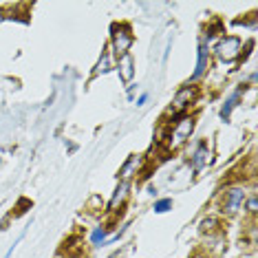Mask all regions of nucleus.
<instances>
[{
	"label": "nucleus",
	"mask_w": 258,
	"mask_h": 258,
	"mask_svg": "<svg viewBox=\"0 0 258 258\" xmlns=\"http://www.w3.org/2000/svg\"><path fill=\"white\" fill-rule=\"evenodd\" d=\"M108 236V227H95V230L91 232V243L93 245H102L104 240Z\"/></svg>",
	"instance_id": "12"
},
{
	"label": "nucleus",
	"mask_w": 258,
	"mask_h": 258,
	"mask_svg": "<svg viewBox=\"0 0 258 258\" xmlns=\"http://www.w3.org/2000/svg\"><path fill=\"white\" fill-rule=\"evenodd\" d=\"M245 199H247V190H245L243 185L227 187V190L221 195V203H219L221 214H225V216L238 214L240 208H243V203H245Z\"/></svg>",
	"instance_id": "2"
},
{
	"label": "nucleus",
	"mask_w": 258,
	"mask_h": 258,
	"mask_svg": "<svg viewBox=\"0 0 258 258\" xmlns=\"http://www.w3.org/2000/svg\"><path fill=\"white\" fill-rule=\"evenodd\" d=\"M108 69H110V55H108V51H104L102 57H99V62H97V67H95V75L106 73Z\"/></svg>",
	"instance_id": "14"
},
{
	"label": "nucleus",
	"mask_w": 258,
	"mask_h": 258,
	"mask_svg": "<svg viewBox=\"0 0 258 258\" xmlns=\"http://www.w3.org/2000/svg\"><path fill=\"white\" fill-rule=\"evenodd\" d=\"M243 51V42L236 36H223L214 46V53L223 62H234Z\"/></svg>",
	"instance_id": "5"
},
{
	"label": "nucleus",
	"mask_w": 258,
	"mask_h": 258,
	"mask_svg": "<svg viewBox=\"0 0 258 258\" xmlns=\"http://www.w3.org/2000/svg\"><path fill=\"white\" fill-rule=\"evenodd\" d=\"M199 99V89L197 86H181V89L177 91V95H174L172 99V108H170V113H172V117H183L185 115V110L192 106Z\"/></svg>",
	"instance_id": "4"
},
{
	"label": "nucleus",
	"mask_w": 258,
	"mask_h": 258,
	"mask_svg": "<svg viewBox=\"0 0 258 258\" xmlns=\"http://www.w3.org/2000/svg\"><path fill=\"white\" fill-rule=\"evenodd\" d=\"M210 157H212V152H210V148H208V144L205 142H201L197 146V150L192 152V170L195 172H201L203 168H208V163H210Z\"/></svg>",
	"instance_id": "7"
},
{
	"label": "nucleus",
	"mask_w": 258,
	"mask_h": 258,
	"mask_svg": "<svg viewBox=\"0 0 258 258\" xmlns=\"http://www.w3.org/2000/svg\"><path fill=\"white\" fill-rule=\"evenodd\" d=\"M117 73H119V80L124 82V84H128V82L135 78V60L131 53L121 55L119 60H117Z\"/></svg>",
	"instance_id": "8"
},
{
	"label": "nucleus",
	"mask_w": 258,
	"mask_h": 258,
	"mask_svg": "<svg viewBox=\"0 0 258 258\" xmlns=\"http://www.w3.org/2000/svg\"><path fill=\"white\" fill-rule=\"evenodd\" d=\"M240 95H243V91L238 89V91H234L232 95L225 99V104H223V108H221V119H223V121H227V119H230L232 110L236 108V106H238V102H240Z\"/></svg>",
	"instance_id": "9"
},
{
	"label": "nucleus",
	"mask_w": 258,
	"mask_h": 258,
	"mask_svg": "<svg viewBox=\"0 0 258 258\" xmlns=\"http://www.w3.org/2000/svg\"><path fill=\"white\" fill-rule=\"evenodd\" d=\"M192 133H195V117H190V115L179 117V119L174 121V126H170V133H168V137H166L168 150L181 148V146H183L187 139H190Z\"/></svg>",
	"instance_id": "1"
},
{
	"label": "nucleus",
	"mask_w": 258,
	"mask_h": 258,
	"mask_svg": "<svg viewBox=\"0 0 258 258\" xmlns=\"http://www.w3.org/2000/svg\"><path fill=\"white\" fill-rule=\"evenodd\" d=\"M110 44H113V51H115V55L117 57H121V55H126L128 51H131V46L135 42V36H133V29L128 27V25H113V29H110Z\"/></svg>",
	"instance_id": "3"
},
{
	"label": "nucleus",
	"mask_w": 258,
	"mask_h": 258,
	"mask_svg": "<svg viewBox=\"0 0 258 258\" xmlns=\"http://www.w3.org/2000/svg\"><path fill=\"white\" fill-rule=\"evenodd\" d=\"M216 227H219V219H214V216H210V219H203V221H201V232L214 234Z\"/></svg>",
	"instance_id": "15"
},
{
	"label": "nucleus",
	"mask_w": 258,
	"mask_h": 258,
	"mask_svg": "<svg viewBox=\"0 0 258 258\" xmlns=\"http://www.w3.org/2000/svg\"><path fill=\"white\" fill-rule=\"evenodd\" d=\"M210 55H212V51H210V44H205L201 42L199 44V51H197V69H195V73L190 75V82H197V80H201L205 71H208V67H210Z\"/></svg>",
	"instance_id": "6"
},
{
	"label": "nucleus",
	"mask_w": 258,
	"mask_h": 258,
	"mask_svg": "<svg viewBox=\"0 0 258 258\" xmlns=\"http://www.w3.org/2000/svg\"><path fill=\"white\" fill-rule=\"evenodd\" d=\"M155 214H166L172 210V199H159V201H155Z\"/></svg>",
	"instance_id": "13"
},
{
	"label": "nucleus",
	"mask_w": 258,
	"mask_h": 258,
	"mask_svg": "<svg viewBox=\"0 0 258 258\" xmlns=\"http://www.w3.org/2000/svg\"><path fill=\"white\" fill-rule=\"evenodd\" d=\"M128 187H131V185H128V181H121V183L117 185L115 195H113V199H110V203H108V208H110V210H115L117 205H119V203L126 199V195H128Z\"/></svg>",
	"instance_id": "11"
},
{
	"label": "nucleus",
	"mask_w": 258,
	"mask_h": 258,
	"mask_svg": "<svg viewBox=\"0 0 258 258\" xmlns=\"http://www.w3.org/2000/svg\"><path fill=\"white\" fill-rule=\"evenodd\" d=\"M139 166H142V155H131V159H128V161L124 163V168L119 170L121 181H128V179H131L135 170H139Z\"/></svg>",
	"instance_id": "10"
},
{
	"label": "nucleus",
	"mask_w": 258,
	"mask_h": 258,
	"mask_svg": "<svg viewBox=\"0 0 258 258\" xmlns=\"http://www.w3.org/2000/svg\"><path fill=\"white\" fill-rule=\"evenodd\" d=\"M243 208L247 210V214L256 216V212H258V199H256V195H251V197H247V199H245Z\"/></svg>",
	"instance_id": "16"
},
{
	"label": "nucleus",
	"mask_w": 258,
	"mask_h": 258,
	"mask_svg": "<svg viewBox=\"0 0 258 258\" xmlns=\"http://www.w3.org/2000/svg\"><path fill=\"white\" fill-rule=\"evenodd\" d=\"M146 102H148V93H142V95L137 97V102H135V104H137V106H144Z\"/></svg>",
	"instance_id": "17"
}]
</instances>
